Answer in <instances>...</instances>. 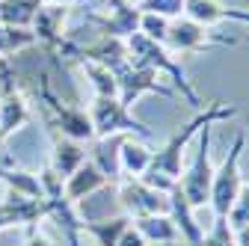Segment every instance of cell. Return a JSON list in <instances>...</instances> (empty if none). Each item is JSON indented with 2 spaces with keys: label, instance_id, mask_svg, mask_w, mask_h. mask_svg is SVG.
<instances>
[{
  "label": "cell",
  "instance_id": "11",
  "mask_svg": "<svg viewBox=\"0 0 249 246\" xmlns=\"http://www.w3.org/2000/svg\"><path fill=\"white\" fill-rule=\"evenodd\" d=\"M104 184H107L104 172L92 163V160H83V163L69 175V181H66V199H69V202H83L89 193H95L98 187H104Z\"/></svg>",
  "mask_w": 249,
  "mask_h": 246
},
{
  "label": "cell",
  "instance_id": "14",
  "mask_svg": "<svg viewBox=\"0 0 249 246\" xmlns=\"http://www.w3.org/2000/svg\"><path fill=\"white\" fill-rule=\"evenodd\" d=\"M151 163V148L140 137H124L119 148V166L122 172H128V178H142Z\"/></svg>",
  "mask_w": 249,
  "mask_h": 246
},
{
  "label": "cell",
  "instance_id": "17",
  "mask_svg": "<svg viewBox=\"0 0 249 246\" xmlns=\"http://www.w3.org/2000/svg\"><path fill=\"white\" fill-rule=\"evenodd\" d=\"M86 160V151L74 142V140H69V142H56V151H53V172L62 178V175H71L80 163Z\"/></svg>",
  "mask_w": 249,
  "mask_h": 246
},
{
  "label": "cell",
  "instance_id": "4",
  "mask_svg": "<svg viewBox=\"0 0 249 246\" xmlns=\"http://www.w3.org/2000/svg\"><path fill=\"white\" fill-rule=\"evenodd\" d=\"M89 122L95 137H140V140L151 137V131L119 98H95Z\"/></svg>",
  "mask_w": 249,
  "mask_h": 246
},
{
  "label": "cell",
  "instance_id": "2",
  "mask_svg": "<svg viewBox=\"0 0 249 246\" xmlns=\"http://www.w3.org/2000/svg\"><path fill=\"white\" fill-rule=\"evenodd\" d=\"M124 48H128V63H131V66L154 69L158 74L169 77V80H172V86L181 92L184 101L190 104L193 110H199V107H202V98L196 95V89L190 86V80H187L184 69L175 63V56H172L169 51H163V45H160V42H151V39H145L142 33H134V36L124 39Z\"/></svg>",
  "mask_w": 249,
  "mask_h": 246
},
{
  "label": "cell",
  "instance_id": "7",
  "mask_svg": "<svg viewBox=\"0 0 249 246\" xmlns=\"http://www.w3.org/2000/svg\"><path fill=\"white\" fill-rule=\"evenodd\" d=\"M116 83H119V101L124 107H131L137 98L142 95H172V89H166L160 83V74L154 69H142V66H124L116 71Z\"/></svg>",
  "mask_w": 249,
  "mask_h": 246
},
{
  "label": "cell",
  "instance_id": "25",
  "mask_svg": "<svg viewBox=\"0 0 249 246\" xmlns=\"http://www.w3.org/2000/svg\"><path fill=\"white\" fill-rule=\"evenodd\" d=\"M229 223L231 228H240V226H249V181H243V187L237 193V202L229 213Z\"/></svg>",
  "mask_w": 249,
  "mask_h": 246
},
{
  "label": "cell",
  "instance_id": "23",
  "mask_svg": "<svg viewBox=\"0 0 249 246\" xmlns=\"http://www.w3.org/2000/svg\"><path fill=\"white\" fill-rule=\"evenodd\" d=\"M140 12H154V15H163V18H181L184 12V0H140L137 3Z\"/></svg>",
  "mask_w": 249,
  "mask_h": 246
},
{
  "label": "cell",
  "instance_id": "20",
  "mask_svg": "<svg viewBox=\"0 0 249 246\" xmlns=\"http://www.w3.org/2000/svg\"><path fill=\"white\" fill-rule=\"evenodd\" d=\"M137 33H142L145 39H151V42H166V33H169V18H163V15H154V12H142L140 15V30Z\"/></svg>",
  "mask_w": 249,
  "mask_h": 246
},
{
  "label": "cell",
  "instance_id": "28",
  "mask_svg": "<svg viewBox=\"0 0 249 246\" xmlns=\"http://www.w3.org/2000/svg\"><path fill=\"white\" fill-rule=\"evenodd\" d=\"M48 3H56L59 6V3H71V0H48Z\"/></svg>",
  "mask_w": 249,
  "mask_h": 246
},
{
  "label": "cell",
  "instance_id": "9",
  "mask_svg": "<svg viewBox=\"0 0 249 246\" xmlns=\"http://www.w3.org/2000/svg\"><path fill=\"white\" fill-rule=\"evenodd\" d=\"M184 15L202 24V27H211V24H220V21H243L249 24V12H240V9H229L223 6L220 0H184Z\"/></svg>",
  "mask_w": 249,
  "mask_h": 246
},
{
  "label": "cell",
  "instance_id": "15",
  "mask_svg": "<svg viewBox=\"0 0 249 246\" xmlns=\"http://www.w3.org/2000/svg\"><path fill=\"white\" fill-rule=\"evenodd\" d=\"M122 140L124 137H98L95 142V151H92V163H95L107 181H116L122 175V166H119V148H122Z\"/></svg>",
  "mask_w": 249,
  "mask_h": 246
},
{
  "label": "cell",
  "instance_id": "19",
  "mask_svg": "<svg viewBox=\"0 0 249 246\" xmlns=\"http://www.w3.org/2000/svg\"><path fill=\"white\" fill-rule=\"evenodd\" d=\"M89 77H92V86H95V98H119V83H116V74L107 69V66H98V63H89L86 66Z\"/></svg>",
  "mask_w": 249,
  "mask_h": 246
},
{
  "label": "cell",
  "instance_id": "8",
  "mask_svg": "<svg viewBox=\"0 0 249 246\" xmlns=\"http://www.w3.org/2000/svg\"><path fill=\"white\" fill-rule=\"evenodd\" d=\"M172 51L178 53H196V51H205V48H216V45H234V39H216L211 36L208 30L190 18H172L169 21V33H166V42Z\"/></svg>",
  "mask_w": 249,
  "mask_h": 246
},
{
  "label": "cell",
  "instance_id": "24",
  "mask_svg": "<svg viewBox=\"0 0 249 246\" xmlns=\"http://www.w3.org/2000/svg\"><path fill=\"white\" fill-rule=\"evenodd\" d=\"M21 119H24V104L18 98H6L0 107V134H9L12 128H18Z\"/></svg>",
  "mask_w": 249,
  "mask_h": 246
},
{
  "label": "cell",
  "instance_id": "12",
  "mask_svg": "<svg viewBox=\"0 0 249 246\" xmlns=\"http://www.w3.org/2000/svg\"><path fill=\"white\" fill-rule=\"evenodd\" d=\"M131 226L140 231V237L145 243H158V246H166V243H178L181 234H178V226L172 223L169 213H154V217H140V220H131Z\"/></svg>",
  "mask_w": 249,
  "mask_h": 246
},
{
  "label": "cell",
  "instance_id": "3",
  "mask_svg": "<svg viewBox=\"0 0 249 246\" xmlns=\"http://www.w3.org/2000/svg\"><path fill=\"white\" fill-rule=\"evenodd\" d=\"M243 145H246V137L237 134L226 160L220 163V169H213V181H211V196H208V205L213 211V217H226L237 202V193L243 187V175H240V155H243Z\"/></svg>",
  "mask_w": 249,
  "mask_h": 246
},
{
  "label": "cell",
  "instance_id": "10",
  "mask_svg": "<svg viewBox=\"0 0 249 246\" xmlns=\"http://www.w3.org/2000/svg\"><path fill=\"white\" fill-rule=\"evenodd\" d=\"M169 217H172V223L178 226V234H181V240H187L190 246H199V243H202L205 231H202V226L196 223V217H193V208H190V202L184 199V193H181V187H178V184H175V187L169 190Z\"/></svg>",
  "mask_w": 249,
  "mask_h": 246
},
{
  "label": "cell",
  "instance_id": "18",
  "mask_svg": "<svg viewBox=\"0 0 249 246\" xmlns=\"http://www.w3.org/2000/svg\"><path fill=\"white\" fill-rule=\"evenodd\" d=\"M39 3H18V0H0V24L6 27H24L33 21Z\"/></svg>",
  "mask_w": 249,
  "mask_h": 246
},
{
  "label": "cell",
  "instance_id": "1",
  "mask_svg": "<svg viewBox=\"0 0 249 246\" xmlns=\"http://www.w3.org/2000/svg\"><path fill=\"white\" fill-rule=\"evenodd\" d=\"M234 113H237V107H229L223 101H211L205 107V113H199L193 122H187L178 134H172L163 148L151 151V163H148L142 181L148 184V187H154V190L169 193L175 184L181 181V158H184V148L190 145V140L199 134V128L211 125V122H213V125H216V122H229Z\"/></svg>",
  "mask_w": 249,
  "mask_h": 246
},
{
  "label": "cell",
  "instance_id": "21",
  "mask_svg": "<svg viewBox=\"0 0 249 246\" xmlns=\"http://www.w3.org/2000/svg\"><path fill=\"white\" fill-rule=\"evenodd\" d=\"M199 246H237V243H234V228H231V223H229L226 217H213L211 231L202 237Z\"/></svg>",
  "mask_w": 249,
  "mask_h": 246
},
{
  "label": "cell",
  "instance_id": "27",
  "mask_svg": "<svg viewBox=\"0 0 249 246\" xmlns=\"http://www.w3.org/2000/svg\"><path fill=\"white\" fill-rule=\"evenodd\" d=\"M30 246H48V240L39 237V234H33V237H30Z\"/></svg>",
  "mask_w": 249,
  "mask_h": 246
},
{
  "label": "cell",
  "instance_id": "22",
  "mask_svg": "<svg viewBox=\"0 0 249 246\" xmlns=\"http://www.w3.org/2000/svg\"><path fill=\"white\" fill-rule=\"evenodd\" d=\"M36 36L33 33H27L24 27H0V51H18V48H27V45H33Z\"/></svg>",
  "mask_w": 249,
  "mask_h": 246
},
{
  "label": "cell",
  "instance_id": "5",
  "mask_svg": "<svg viewBox=\"0 0 249 246\" xmlns=\"http://www.w3.org/2000/svg\"><path fill=\"white\" fill-rule=\"evenodd\" d=\"M211 131H213V122L205 125L202 137H199V148H196V158L190 163V169L181 172V181L178 187L184 193V199L190 202L193 211L205 208L208 205V196H211V181H213V163H211Z\"/></svg>",
  "mask_w": 249,
  "mask_h": 246
},
{
  "label": "cell",
  "instance_id": "6",
  "mask_svg": "<svg viewBox=\"0 0 249 246\" xmlns=\"http://www.w3.org/2000/svg\"><path fill=\"white\" fill-rule=\"evenodd\" d=\"M119 208L124 217L140 220V217H154V213H169V193L154 190L142 178H128L116 190Z\"/></svg>",
  "mask_w": 249,
  "mask_h": 246
},
{
  "label": "cell",
  "instance_id": "26",
  "mask_svg": "<svg viewBox=\"0 0 249 246\" xmlns=\"http://www.w3.org/2000/svg\"><path fill=\"white\" fill-rule=\"evenodd\" d=\"M234 243H237V246H249V226L234 228Z\"/></svg>",
  "mask_w": 249,
  "mask_h": 246
},
{
  "label": "cell",
  "instance_id": "13",
  "mask_svg": "<svg viewBox=\"0 0 249 246\" xmlns=\"http://www.w3.org/2000/svg\"><path fill=\"white\" fill-rule=\"evenodd\" d=\"M140 15H142V12H140L137 6L124 3V0H113L110 18L101 21L104 36H110V39H128V36H134L137 30H140Z\"/></svg>",
  "mask_w": 249,
  "mask_h": 246
},
{
  "label": "cell",
  "instance_id": "16",
  "mask_svg": "<svg viewBox=\"0 0 249 246\" xmlns=\"http://www.w3.org/2000/svg\"><path fill=\"white\" fill-rule=\"evenodd\" d=\"M131 226V217H124V213H116V217H107V220H95V223H83V228L95 237L98 246H116L119 237L128 231Z\"/></svg>",
  "mask_w": 249,
  "mask_h": 246
}]
</instances>
